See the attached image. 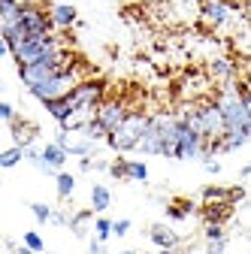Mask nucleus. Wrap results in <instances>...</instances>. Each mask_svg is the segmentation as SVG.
<instances>
[{"label":"nucleus","instance_id":"31","mask_svg":"<svg viewBox=\"0 0 251 254\" xmlns=\"http://www.w3.org/2000/svg\"><path fill=\"white\" fill-rule=\"evenodd\" d=\"M227 251V239H212L206 242V254H224Z\"/></svg>","mask_w":251,"mask_h":254},{"label":"nucleus","instance_id":"14","mask_svg":"<svg viewBox=\"0 0 251 254\" xmlns=\"http://www.w3.org/2000/svg\"><path fill=\"white\" fill-rule=\"evenodd\" d=\"M49 12H52V21H55L58 30H67V27H73L79 21V12H76L73 3H52Z\"/></svg>","mask_w":251,"mask_h":254},{"label":"nucleus","instance_id":"41","mask_svg":"<svg viewBox=\"0 0 251 254\" xmlns=\"http://www.w3.org/2000/svg\"><path fill=\"white\" fill-rule=\"evenodd\" d=\"M121 254H136V251H133V248H124V251H121Z\"/></svg>","mask_w":251,"mask_h":254},{"label":"nucleus","instance_id":"32","mask_svg":"<svg viewBox=\"0 0 251 254\" xmlns=\"http://www.w3.org/2000/svg\"><path fill=\"white\" fill-rule=\"evenodd\" d=\"M127 230H130V221L127 218H121V221H115V224H112V233L115 236H127Z\"/></svg>","mask_w":251,"mask_h":254},{"label":"nucleus","instance_id":"9","mask_svg":"<svg viewBox=\"0 0 251 254\" xmlns=\"http://www.w3.org/2000/svg\"><path fill=\"white\" fill-rule=\"evenodd\" d=\"M233 12H236V6L230 0H200V15L212 27H227L233 21Z\"/></svg>","mask_w":251,"mask_h":254},{"label":"nucleus","instance_id":"19","mask_svg":"<svg viewBox=\"0 0 251 254\" xmlns=\"http://www.w3.org/2000/svg\"><path fill=\"white\" fill-rule=\"evenodd\" d=\"M55 188H58V197H61V200H70L73 190H76V176L67 173V170H61V173L55 176Z\"/></svg>","mask_w":251,"mask_h":254},{"label":"nucleus","instance_id":"15","mask_svg":"<svg viewBox=\"0 0 251 254\" xmlns=\"http://www.w3.org/2000/svg\"><path fill=\"white\" fill-rule=\"evenodd\" d=\"M43 106H46V112H49V115H52V118H55L61 127H64V124H67V121L76 115V109H73V103H70L67 97H55V100H46Z\"/></svg>","mask_w":251,"mask_h":254},{"label":"nucleus","instance_id":"40","mask_svg":"<svg viewBox=\"0 0 251 254\" xmlns=\"http://www.w3.org/2000/svg\"><path fill=\"white\" fill-rule=\"evenodd\" d=\"M248 176H251V164H245V167L239 170V179H248Z\"/></svg>","mask_w":251,"mask_h":254},{"label":"nucleus","instance_id":"24","mask_svg":"<svg viewBox=\"0 0 251 254\" xmlns=\"http://www.w3.org/2000/svg\"><path fill=\"white\" fill-rule=\"evenodd\" d=\"M127 179H130V182H148V167H145V161H127Z\"/></svg>","mask_w":251,"mask_h":254},{"label":"nucleus","instance_id":"20","mask_svg":"<svg viewBox=\"0 0 251 254\" xmlns=\"http://www.w3.org/2000/svg\"><path fill=\"white\" fill-rule=\"evenodd\" d=\"M206 203H230V188H218V185H209L203 188V206ZM233 206V203H230Z\"/></svg>","mask_w":251,"mask_h":254},{"label":"nucleus","instance_id":"7","mask_svg":"<svg viewBox=\"0 0 251 254\" xmlns=\"http://www.w3.org/2000/svg\"><path fill=\"white\" fill-rule=\"evenodd\" d=\"M127 115H130V109H127V103H124L121 97H106V100L97 106V112H94V118L103 124V130H106L109 136L118 130L124 121H127Z\"/></svg>","mask_w":251,"mask_h":254},{"label":"nucleus","instance_id":"2","mask_svg":"<svg viewBox=\"0 0 251 254\" xmlns=\"http://www.w3.org/2000/svg\"><path fill=\"white\" fill-rule=\"evenodd\" d=\"M73 55L67 52V49H61V52H55V55H49L46 61H37V64H30V67H18V79H21V85L30 91V88H37V85H43V82H49V79H55L61 70H67V67H73Z\"/></svg>","mask_w":251,"mask_h":254},{"label":"nucleus","instance_id":"21","mask_svg":"<svg viewBox=\"0 0 251 254\" xmlns=\"http://www.w3.org/2000/svg\"><path fill=\"white\" fill-rule=\"evenodd\" d=\"M21 161H24V148H18V145H9V148L0 151V167H3V170H12Z\"/></svg>","mask_w":251,"mask_h":254},{"label":"nucleus","instance_id":"33","mask_svg":"<svg viewBox=\"0 0 251 254\" xmlns=\"http://www.w3.org/2000/svg\"><path fill=\"white\" fill-rule=\"evenodd\" d=\"M88 254H106V242H100L97 236H94V239L88 242Z\"/></svg>","mask_w":251,"mask_h":254},{"label":"nucleus","instance_id":"30","mask_svg":"<svg viewBox=\"0 0 251 254\" xmlns=\"http://www.w3.org/2000/svg\"><path fill=\"white\" fill-rule=\"evenodd\" d=\"M0 118H3L6 124H12V121H18V115H15V109H12V103H0Z\"/></svg>","mask_w":251,"mask_h":254},{"label":"nucleus","instance_id":"28","mask_svg":"<svg viewBox=\"0 0 251 254\" xmlns=\"http://www.w3.org/2000/svg\"><path fill=\"white\" fill-rule=\"evenodd\" d=\"M24 245H27V248H34V251L40 254V251H43V236H40L37 230H27V233H24Z\"/></svg>","mask_w":251,"mask_h":254},{"label":"nucleus","instance_id":"11","mask_svg":"<svg viewBox=\"0 0 251 254\" xmlns=\"http://www.w3.org/2000/svg\"><path fill=\"white\" fill-rule=\"evenodd\" d=\"M67 148L64 145H58V142H46L43 145V164L37 167L43 176H58L61 170H64V164H67Z\"/></svg>","mask_w":251,"mask_h":254},{"label":"nucleus","instance_id":"3","mask_svg":"<svg viewBox=\"0 0 251 254\" xmlns=\"http://www.w3.org/2000/svg\"><path fill=\"white\" fill-rule=\"evenodd\" d=\"M148 118H151V115H145V112H130L127 121H124L118 130L106 139V145H109L112 151H118V154L136 151V145H139V139H142V133H145V127H148Z\"/></svg>","mask_w":251,"mask_h":254},{"label":"nucleus","instance_id":"1","mask_svg":"<svg viewBox=\"0 0 251 254\" xmlns=\"http://www.w3.org/2000/svg\"><path fill=\"white\" fill-rule=\"evenodd\" d=\"M215 103L221 106V115H224V127H227L224 136H242L245 142H251V112H248V106L242 100L239 82L218 88Z\"/></svg>","mask_w":251,"mask_h":254},{"label":"nucleus","instance_id":"37","mask_svg":"<svg viewBox=\"0 0 251 254\" xmlns=\"http://www.w3.org/2000/svg\"><path fill=\"white\" fill-rule=\"evenodd\" d=\"M6 248H9L12 254H37L34 248H27V245H15V242H6Z\"/></svg>","mask_w":251,"mask_h":254},{"label":"nucleus","instance_id":"23","mask_svg":"<svg viewBox=\"0 0 251 254\" xmlns=\"http://www.w3.org/2000/svg\"><path fill=\"white\" fill-rule=\"evenodd\" d=\"M94 215H97L94 209H82V212H76V215L70 218V230H73L76 236H85V224H88Z\"/></svg>","mask_w":251,"mask_h":254},{"label":"nucleus","instance_id":"16","mask_svg":"<svg viewBox=\"0 0 251 254\" xmlns=\"http://www.w3.org/2000/svg\"><path fill=\"white\" fill-rule=\"evenodd\" d=\"M233 215L230 203H206L203 206V224H227Z\"/></svg>","mask_w":251,"mask_h":254},{"label":"nucleus","instance_id":"10","mask_svg":"<svg viewBox=\"0 0 251 254\" xmlns=\"http://www.w3.org/2000/svg\"><path fill=\"white\" fill-rule=\"evenodd\" d=\"M136 151H142V154H161L164 157V130H161V118L158 115L148 118V127H145V133H142Z\"/></svg>","mask_w":251,"mask_h":254},{"label":"nucleus","instance_id":"27","mask_svg":"<svg viewBox=\"0 0 251 254\" xmlns=\"http://www.w3.org/2000/svg\"><path fill=\"white\" fill-rule=\"evenodd\" d=\"M109 176H112V179H127V161H124V157L112 161V164H109Z\"/></svg>","mask_w":251,"mask_h":254},{"label":"nucleus","instance_id":"34","mask_svg":"<svg viewBox=\"0 0 251 254\" xmlns=\"http://www.w3.org/2000/svg\"><path fill=\"white\" fill-rule=\"evenodd\" d=\"M242 200H245V188H242V185H233V188H230V203L236 206V203H242Z\"/></svg>","mask_w":251,"mask_h":254},{"label":"nucleus","instance_id":"36","mask_svg":"<svg viewBox=\"0 0 251 254\" xmlns=\"http://www.w3.org/2000/svg\"><path fill=\"white\" fill-rule=\"evenodd\" d=\"M52 224H55V227H70V218H67L64 212H55V215H52Z\"/></svg>","mask_w":251,"mask_h":254},{"label":"nucleus","instance_id":"25","mask_svg":"<svg viewBox=\"0 0 251 254\" xmlns=\"http://www.w3.org/2000/svg\"><path fill=\"white\" fill-rule=\"evenodd\" d=\"M112 224H115V221H109V218L100 215L97 221H94V236H97L100 242H106L109 236H115V233H112Z\"/></svg>","mask_w":251,"mask_h":254},{"label":"nucleus","instance_id":"18","mask_svg":"<svg viewBox=\"0 0 251 254\" xmlns=\"http://www.w3.org/2000/svg\"><path fill=\"white\" fill-rule=\"evenodd\" d=\"M109 203H112L109 188H106V185H94V188H91V209L97 212V215H103V212L109 209Z\"/></svg>","mask_w":251,"mask_h":254},{"label":"nucleus","instance_id":"42","mask_svg":"<svg viewBox=\"0 0 251 254\" xmlns=\"http://www.w3.org/2000/svg\"><path fill=\"white\" fill-rule=\"evenodd\" d=\"M18 3H21V6H24V3H37V0H18Z\"/></svg>","mask_w":251,"mask_h":254},{"label":"nucleus","instance_id":"22","mask_svg":"<svg viewBox=\"0 0 251 254\" xmlns=\"http://www.w3.org/2000/svg\"><path fill=\"white\" fill-rule=\"evenodd\" d=\"M191 212H194V203H191V200H176V203L167 206V218H170V221H185Z\"/></svg>","mask_w":251,"mask_h":254},{"label":"nucleus","instance_id":"29","mask_svg":"<svg viewBox=\"0 0 251 254\" xmlns=\"http://www.w3.org/2000/svg\"><path fill=\"white\" fill-rule=\"evenodd\" d=\"M212 239H227L224 224H206V242H212Z\"/></svg>","mask_w":251,"mask_h":254},{"label":"nucleus","instance_id":"12","mask_svg":"<svg viewBox=\"0 0 251 254\" xmlns=\"http://www.w3.org/2000/svg\"><path fill=\"white\" fill-rule=\"evenodd\" d=\"M209 76L218 82V88L239 82V70H236V64H233L230 58H215V61L209 64Z\"/></svg>","mask_w":251,"mask_h":254},{"label":"nucleus","instance_id":"35","mask_svg":"<svg viewBox=\"0 0 251 254\" xmlns=\"http://www.w3.org/2000/svg\"><path fill=\"white\" fill-rule=\"evenodd\" d=\"M203 167H206V173H212V176H218V173H221V164H218V157H206V161H203Z\"/></svg>","mask_w":251,"mask_h":254},{"label":"nucleus","instance_id":"8","mask_svg":"<svg viewBox=\"0 0 251 254\" xmlns=\"http://www.w3.org/2000/svg\"><path fill=\"white\" fill-rule=\"evenodd\" d=\"M55 142L64 145L67 154H73V157H94V151H97V142H94L85 130H61L55 136Z\"/></svg>","mask_w":251,"mask_h":254},{"label":"nucleus","instance_id":"17","mask_svg":"<svg viewBox=\"0 0 251 254\" xmlns=\"http://www.w3.org/2000/svg\"><path fill=\"white\" fill-rule=\"evenodd\" d=\"M9 130H12V139H15L18 148H30V142L37 139V127L27 124V121H21V118L9 124Z\"/></svg>","mask_w":251,"mask_h":254},{"label":"nucleus","instance_id":"13","mask_svg":"<svg viewBox=\"0 0 251 254\" xmlns=\"http://www.w3.org/2000/svg\"><path fill=\"white\" fill-rule=\"evenodd\" d=\"M148 239H151V245H158L161 251H176L179 248V233L170 224H151L148 227Z\"/></svg>","mask_w":251,"mask_h":254},{"label":"nucleus","instance_id":"5","mask_svg":"<svg viewBox=\"0 0 251 254\" xmlns=\"http://www.w3.org/2000/svg\"><path fill=\"white\" fill-rule=\"evenodd\" d=\"M67 100L73 103L76 112L94 115V112H97V106L106 100V82H103V79H82V82L67 94Z\"/></svg>","mask_w":251,"mask_h":254},{"label":"nucleus","instance_id":"38","mask_svg":"<svg viewBox=\"0 0 251 254\" xmlns=\"http://www.w3.org/2000/svg\"><path fill=\"white\" fill-rule=\"evenodd\" d=\"M239 91H242V100H245V106H248V112H251V91H248L242 82H239Z\"/></svg>","mask_w":251,"mask_h":254},{"label":"nucleus","instance_id":"39","mask_svg":"<svg viewBox=\"0 0 251 254\" xmlns=\"http://www.w3.org/2000/svg\"><path fill=\"white\" fill-rule=\"evenodd\" d=\"M239 82H242V85H245V88H248V91H251V67H248V70H245V73H242V79H239Z\"/></svg>","mask_w":251,"mask_h":254},{"label":"nucleus","instance_id":"26","mask_svg":"<svg viewBox=\"0 0 251 254\" xmlns=\"http://www.w3.org/2000/svg\"><path fill=\"white\" fill-rule=\"evenodd\" d=\"M30 212H34V218L40 221V224H52V215H55L52 206H46V203H30Z\"/></svg>","mask_w":251,"mask_h":254},{"label":"nucleus","instance_id":"6","mask_svg":"<svg viewBox=\"0 0 251 254\" xmlns=\"http://www.w3.org/2000/svg\"><path fill=\"white\" fill-rule=\"evenodd\" d=\"M79 82H82V73H79V67L73 64V67L61 70L55 79H49V82H43V85H37V88H30V94H34L40 103H46V100H55V97H67V94H70Z\"/></svg>","mask_w":251,"mask_h":254},{"label":"nucleus","instance_id":"4","mask_svg":"<svg viewBox=\"0 0 251 254\" xmlns=\"http://www.w3.org/2000/svg\"><path fill=\"white\" fill-rule=\"evenodd\" d=\"M61 49H64V46H61V40H58L55 34H49V37H27V40H21V43L15 46L12 58H15L18 67H30V64L46 61L49 55H55V52H61Z\"/></svg>","mask_w":251,"mask_h":254},{"label":"nucleus","instance_id":"43","mask_svg":"<svg viewBox=\"0 0 251 254\" xmlns=\"http://www.w3.org/2000/svg\"><path fill=\"white\" fill-rule=\"evenodd\" d=\"M49 254H58V251H49Z\"/></svg>","mask_w":251,"mask_h":254}]
</instances>
